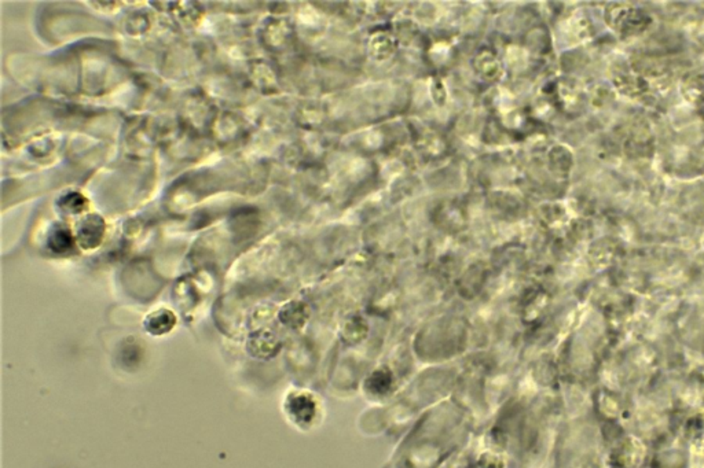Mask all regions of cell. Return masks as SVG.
<instances>
[{
  "label": "cell",
  "instance_id": "cell-1",
  "mask_svg": "<svg viewBox=\"0 0 704 468\" xmlns=\"http://www.w3.org/2000/svg\"><path fill=\"white\" fill-rule=\"evenodd\" d=\"M285 409L289 418L300 427H311L322 415V404L319 398L305 390L291 391L285 401Z\"/></svg>",
  "mask_w": 704,
  "mask_h": 468
},
{
  "label": "cell",
  "instance_id": "cell-6",
  "mask_svg": "<svg viewBox=\"0 0 704 468\" xmlns=\"http://www.w3.org/2000/svg\"><path fill=\"white\" fill-rule=\"evenodd\" d=\"M391 386H392L391 374L384 370H379L369 377V389L374 394H386L390 391Z\"/></svg>",
  "mask_w": 704,
  "mask_h": 468
},
{
  "label": "cell",
  "instance_id": "cell-5",
  "mask_svg": "<svg viewBox=\"0 0 704 468\" xmlns=\"http://www.w3.org/2000/svg\"><path fill=\"white\" fill-rule=\"evenodd\" d=\"M47 243H48V247L54 253H58V254H64V253L71 252L73 249V245H75L72 234L66 228H62V227L54 228V231L48 236V242Z\"/></svg>",
  "mask_w": 704,
  "mask_h": 468
},
{
  "label": "cell",
  "instance_id": "cell-3",
  "mask_svg": "<svg viewBox=\"0 0 704 468\" xmlns=\"http://www.w3.org/2000/svg\"><path fill=\"white\" fill-rule=\"evenodd\" d=\"M278 348H280L278 339L267 333L256 334L255 337H252L249 339V344H248V349L252 353V356L262 357V359L276 355Z\"/></svg>",
  "mask_w": 704,
  "mask_h": 468
},
{
  "label": "cell",
  "instance_id": "cell-4",
  "mask_svg": "<svg viewBox=\"0 0 704 468\" xmlns=\"http://www.w3.org/2000/svg\"><path fill=\"white\" fill-rule=\"evenodd\" d=\"M175 316L168 309H160L146 319V330L153 335H163L171 331L175 326Z\"/></svg>",
  "mask_w": 704,
  "mask_h": 468
},
{
  "label": "cell",
  "instance_id": "cell-2",
  "mask_svg": "<svg viewBox=\"0 0 704 468\" xmlns=\"http://www.w3.org/2000/svg\"><path fill=\"white\" fill-rule=\"evenodd\" d=\"M103 232V220L97 214H91L82 220L78 230V241L84 249H94L101 243Z\"/></svg>",
  "mask_w": 704,
  "mask_h": 468
},
{
  "label": "cell",
  "instance_id": "cell-7",
  "mask_svg": "<svg viewBox=\"0 0 704 468\" xmlns=\"http://www.w3.org/2000/svg\"><path fill=\"white\" fill-rule=\"evenodd\" d=\"M60 206L69 212V213H80L82 210L86 209L87 206V200L84 196H82L78 192H72V194H68L65 195L61 202H60Z\"/></svg>",
  "mask_w": 704,
  "mask_h": 468
}]
</instances>
